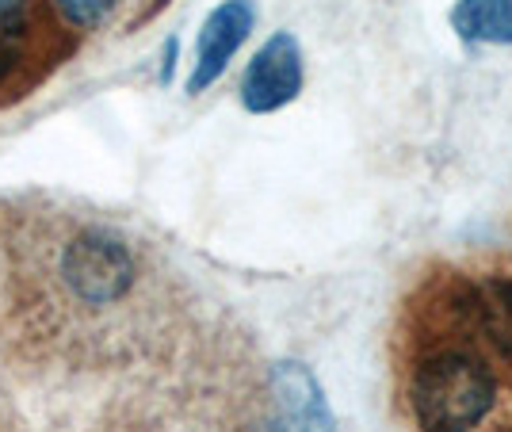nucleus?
Returning <instances> with one entry per match:
<instances>
[{
    "label": "nucleus",
    "instance_id": "2",
    "mask_svg": "<svg viewBox=\"0 0 512 432\" xmlns=\"http://www.w3.org/2000/svg\"><path fill=\"white\" fill-rule=\"evenodd\" d=\"M65 283L88 306H104L123 299L134 287V257L119 238H107L100 230H88L69 241L62 260Z\"/></svg>",
    "mask_w": 512,
    "mask_h": 432
},
{
    "label": "nucleus",
    "instance_id": "9",
    "mask_svg": "<svg viewBox=\"0 0 512 432\" xmlns=\"http://www.w3.org/2000/svg\"><path fill=\"white\" fill-rule=\"evenodd\" d=\"M54 8L62 12V20L69 27H96L107 20V12L115 8V0H54Z\"/></svg>",
    "mask_w": 512,
    "mask_h": 432
},
{
    "label": "nucleus",
    "instance_id": "4",
    "mask_svg": "<svg viewBox=\"0 0 512 432\" xmlns=\"http://www.w3.org/2000/svg\"><path fill=\"white\" fill-rule=\"evenodd\" d=\"M256 23L253 0H222L211 16L199 27V43H195V65L188 77V92L199 96L226 73V65L234 62L241 43L249 39Z\"/></svg>",
    "mask_w": 512,
    "mask_h": 432
},
{
    "label": "nucleus",
    "instance_id": "7",
    "mask_svg": "<svg viewBox=\"0 0 512 432\" xmlns=\"http://www.w3.org/2000/svg\"><path fill=\"white\" fill-rule=\"evenodd\" d=\"M451 31L467 46H512V0H455Z\"/></svg>",
    "mask_w": 512,
    "mask_h": 432
},
{
    "label": "nucleus",
    "instance_id": "6",
    "mask_svg": "<svg viewBox=\"0 0 512 432\" xmlns=\"http://www.w3.org/2000/svg\"><path fill=\"white\" fill-rule=\"evenodd\" d=\"M272 394L279 406V429L283 432H333V413L321 394L318 379L302 364H279L272 375Z\"/></svg>",
    "mask_w": 512,
    "mask_h": 432
},
{
    "label": "nucleus",
    "instance_id": "8",
    "mask_svg": "<svg viewBox=\"0 0 512 432\" xmlns=\"http://www.w3.org/2000/svg\"><path fill=\"white\" fill-rule=\"evenodd\" d=\"M31 39V8L27 0H0V85L20 69Z\"/></svg>",
    "mask_w": 512,
    "mask_h": 432
},
{
    "label": "nucleus",
    "instance_id": "5",
    "mask_svg": "<svg viewBox=\"0 0 512 432\" xmlns=\"http://www.w3.org/2000/svg\"><path fill=\"white\" fill-rule=\"evenodd\" d=\"M455 314L470 337L512 360V280L509 276H478L455 287Z\"/></svg>",
    "mask_w": 512,
    "mask_h": 432
},
{
    "label": "nucleus",
    "instance_id": "1",
    "mask_svg": "<svg viewBox=\"0 0 512 432\" xmlns=\"http://www.w3.org/2000/svg\"><path fill=\"white\" fill-rule=\"evenodd\" d=\"M497 383L482 356L467 348H440L425 356L409 379V410L425 432H470L493 410Z\"/></svg>",
    "mask_w": 512,
    "mask_h": 432
},
{
    "label": "nucleus",
    "instance_id": "3",
    "mask_svg": "<svg viewBox=\"0 0 512 432\" xmlns=\"http://www.w3.org/2000/svg\"><path fill=\"white\" fill-rule=\"evenodd\" d=\"M302 92V50L291 31H276L253 54L241 77V104L253 115H272L287 108Z\"/></svg>",
    "mask_w": 512,
    "mask_h": 432
},
{
    "label": "nucleus",
    "instance_id": "10",
    "mask_svg": "<svg viewBox=\"0 0 512 432\" xmlns=\"http://www.w3.org/2000/svg\"><path fill=\"white\" fill-rule=\"evenodd\" d=\"M172 69H176V39L169 43V54H165V65H161V81H165V85L172 81Z\"/></svg>",
    "mask_w": 512,
    "mask_h": 432
}]
</instances>
